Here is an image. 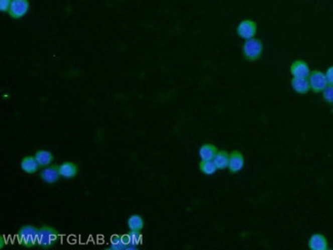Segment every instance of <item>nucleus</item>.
Here are the masks:
<instances>
[{
	"instance_id": "a211bd4d",
	"label": "nucleus",
	"mask_w": 333,
	"mask_h": 250,
	"mask_svg": "<svg viewBox=\"0 0 333 250\" xmlns=\"http://www.w3.org/2000/svg\"><path fill=\"white\" fill-rule=\"evenodd\" d=\"M199 167H200V170L204 174H206V176H212V174H214L217 170V167L215 166V164L212 160H209V161L201 160Z\"/></svg>"
},
{
	"instance_id": "9d476101",
	"label": "nucleus",
	"mask_w": 333,
	"mask_h": 250,
	"mask_svg": "<svg viewBox=\"0 0 333 250\" xmlns=\"http://www.w3.org/2000/svg\"><path fill=\"white\" fill-rule=\"evenodd\" d=\"M309 248L311 250H328L329 244L327 238L322 234H314L309 239Z\"/></svg>"
},
{
	"instance_id": "6ab92c4d",
	"label": "nucleus",
	"mask_w": 333,
	"mask_h": 250,
	"mask_svg": "<svg viewBox=\"0 0 333 250\" xmlns=\"http://www.w3.org/2000/svg\"><path fill=\"white\" fill-rule=\"evenodd\" d=\"M109 249H113V250H122V249H127L126 246L123 244L121 237L120 236H113L111 238V247Z\"/></svg>"
},
{
	"instance_id": "412c9836",
	"label": "nucleus",
	"mask_w": 333,
	"mask_h": 250,
	"mask_svg": "<svg viewBox=\"0 0 333 250\" xmlns=\"http://www.w3.org/2000/svg\"><path fill=\"white\" fill-rule=\"evenodd\" d=\"M323 97L329 104H333V85L328 84L327 87L323 90Z\"/></svg>"
},
{
	"instance_id": "7ed1b4c3",
	"label": "nucleus",
	"mask_w": 333,
	"mask_h": 250,
	"mask_svg": "<svg viewBox=\"0 0 333 250\" xmlns=\"http://www.w3.org/2000/svg\"><path fill=\"white\" fill-rule=\"evenodd\" d=\"M59 238L58 231L50 226H42L39 229L38 246L43 249H48L53 246Z\"/></svg>"
},
{
	"instance_id": "0eeeda50",
	"label": "nucleus",
	"mask_w": 333,
	"mask_h": 250,
	"mask_svg": "<svg viewBox=\"0 0 333 250\" xmlns=\"http://www.w3.org/2000/svg\"><path fill=\"white\" fill-rule=\"evenodd\" d=\"M290 73L294 78H309L311 71L304 61L296 60L290 66Z\"/></svg>"
},
{
	"instance_id": "2eb2a0df",
	"label": "nucleus",
	"mask_w": 333,
	"mask_h": 250,
	"mask_svg": "<svg viewBox=\"0 0 333 250\" xmlns=\"http://www.w3.org/2000/svg\"><path fill=\"white\" fill-rule=\"evenodd\" d=\"M35 158L39 163V165L43 167L49 166L54 160L53 154H51L49 151H46V150H39V151H37L35 154Z\"/></svg>"
},
{
	"instance_id": "5701e85b",
	"label": "nucleus",
	"mask_w": 333,
	"mask_h": 250,
	"mask_svg": "<svg viewBox=\"0 0 333 250\" xmlns=\"http://www.w3.org/2000/svg\"><path fill=\"white\" fill-rule=\"evenodd\" d=\"M326 75V78H327V81H328V84L330 85H333V66L329 67L325 73Z\"/></svg>"
},
{
	"instance_id": "423d86ee",
	"label": "nucleus",
	"mask_w": 333,
	"mask_h": 250,
	"mask_svg": "<svg viewBox=\"0 0 333 250\" xmlns=\"http://www.w3.org/2000/svg\"><path fill=\"white\" fill-rule=\"evenodd\" d=\"M29 7L28 0H13L9 14L13 19H21L28 13Z\"/></svg>"
},
{
	"instance_id": "f3484780",
	"label": "nucleus",
	"mask_w": 333,
	"mask_h": 250,
	"mask_svg": "<svg viewBox=\"0 0 333 250\" xmlns=\"http://www.w3.org/2000/svg\"><path fill=\"white\" fill-rule=\"evenodd\" d=\"M230 154L226 151H217L216 155L213 158V162L217 169H226L229 166Z\"/></svg>"
},
{
	"instance_id": "20e7f679",
	"label": "nucleus",
	"mask_w": 333,
	"mask_h": 250,
	"mask_svg": "<svg viewBox=\"0 0 333 250\" xmlns=\"http://www.w3.org/2000/svg\"><path fill=\"white\" fill-rule=\"evenodd\" d=\"M307 79H309V82L311 85V90L315 93L323 92V90L328 85V81H327L325 73H323L319 70L312 71Z\"/></svg>"
},
{
	"instance_id": "39448f33",
	"label": "nucleus",
	"mask_w": 333,
	"mask_h": 250,
	"mask_svg": "<svg viewBox=\"0 0 333 250\" xmlns=\"http://www.w3.org/2000/svg\"><path fill=\"white\" fill-rule=\"evenodd\" d=\"M237 34L245 40L254 38L258 32V25L252 20H243L239 23L237 27Z\"/></svg>"
},
{
	"instance_id": "6e6552de",
	"label": "nucleus",
	"mask_w": 333,
	"mask_h": 250,
	"mask_svg": "<svg viewBox=\"0 0 333 250\" xmlns=\"http://www.w3.org/2000/svg\"><path fill=\"white\" fill-rule=\"evenodd\" d=\"M244 167V156L240 151H233L230 154L229 170L231 173H237Z\"/></svg>"
},
{
	"instance_id": "dca6fc26",
	"label": "nucleus",
	"mask_w": 333,
	"mask_h": 250,
	"mask_svg": "<svg viewBox=\"0 0 333 250\" xmlns=\"http://www.w3.org/2000/svg\"><path fill=\"white\" fill-rule=\"evenodd\" d=\"M127 227L130 231L141 232L144 229V219L139 214H134L127 219Z\"/></svg>"
},
{
	"instance_id": "f03ea898",
	"label": "nucleus",
	"mask_w": 333,
	"mask_h": 250,
	"mask_svg": "<svg viewBox=\"0 0 333 250\" xmlns=\"http://www.w3.org/2000/svg\"><path fill=\"white\" fill-rule=\"evenodd\" d=\"M264 52V44L260 39L251 38L244 42L242 47L243 57L250 62H255L261 59Z\"/></svg>"
},
{
	"instance_id": "4468645a",
	"label": "nucleus",
	"mask_w": 333,
	"mask_h": 250,
	"mask_svg": "<svg viewBox=\"0 0 333 250\" xmlns=\"http://www.w3.org/2000/svg\"><path fill=\"white\" fill-rule=\"evenodd\" d=\"M216 153H217L216 147L214 145H210V144L203 145L199 150V156H200L201 160H203V161L213 160Z\"/></svg>"
},
{
	"instance_id": "4be33fe9",
	"label": "nucleus",
	"mask_w": 333,
	"mask_h": 250,
	"mask_svg": "<svg viewBox=\"0 0 333 250\" xmlns=\"http://www.w3.org/2000/svg\"><path fill=\"white\" fill-rule=\"evenodd\" d=\"M13 0H0V11L2 12H9Z\"/></svg>"
},
{
	"instance_id": "393cba45",
	"label": "nucleus",
	"mask_w": 333,
	"mask_h": 250,
	"mask_svg": "<svg viewBox=\"0 0 333 250\" xmlns=\"http://www.w3.org/2000/svg\"><path fill=\"white\" fill-rule=\"evenodd\" d=\"M332 112H333V108H332Z\"/></svg>"
},
{
	"instance_id": "9b49d317",
	"label": "nucleus",
	"mask_w": 333,
	"mask_h": 250,
	"mask_svg": "<svg viewBox=\"0 0 333 250\" xmlns=\"http://www.w3.org/2000/svg\"><path fill=\"white\" fill-rule=\"evenodd\" d=\"M59 172L64 179H73L78 173V167L73 162H64L59 166Z\"/></svg>"
},
{
	"instance_id": "aec40b11",
	"label": "nucleus",
	"mask_w": 333,
	"mask_h": 250,
	"mask_svg": "<svg viewBox=\"0 0 333 250\" xmlns=\"http://www.w3.org/2000/svg\"><path fill=\"white\" fill-rule=\"evenodd\" d=\"M130 235V239H131V245L137 247L138 245H140V243L142 242V234L141 232L138 231H130L128 233Z\"/></svg>"
},
{
	"instance_id": "f8f14e48",
	"label": "nucleus",
	"mask_w": 333,
	"mask_h": 250,
	"mask_svg": "<svg viewBox=\"0 0 333 250\" xmlns=\"http://www.w3.org/2000/svg\"><path fill=\"white\" fill-rule=\"evenodd\" d=\"M39 163L37 162L35 156H27L25 157L22 162H21V168L24 172L28 173V174H33L35 172H37L38 168H39Z\"/></svg>"
},
{
	"instance_id": "f257e3e1",
	"label": "nucleus",
	"mask_w": 333,
	"mask_h": 250,
	"mask_svg": "<svg viewBox=\"0 0 333 250\" xmlns=\"http://www.w3.org/2000/svg\"><path fill=\"white\" fill-rule=\"evenodd\" d=\"M38 235L39 229L27 224V226H24L20 229L17 237L20 245L26 248H33L38 246Z\"/></svg>"
},
{
	"instance_id": "b1692460",
	"label": "nucleus",
	"mask_w": 333,
	"mask_h": 250,
	"mask_svg": "<svg viewBox=\"0 0 333 250\" xmlns=\"http://www.w3.org/2000/svg\"><path fill=\"white\" fill-rule=\"evenodd\" d=\"M4 244H5V242H4V237H2V248L4 247Z\"/></svg>"
},
{
	"instance_id": "1a4fd4ad",
	"label": "nucleus",
	"mask_w": 333,
	"mask_h": 250,
	"mask_svg": "<svg viewBox=\"0 0 333 250\" xmlns=\"http://www.w3.org/2000/svg\"><path fill=\"white\" fill-rule=\"evenodd\" d=\"M60 172H59V166L53 165V166H46L41 172H40V178L41 180L46 184H55L60 179Z\"/></svg>"
},
{
	"instance_id": "ddd939ff",
	"label": "nucleus",
	"mask_w": 333,
	"mask_h": 250,
	"mask_svg": "<svg viewBox=\"0 0 333 250\" xmlns=\"http://www.w3.org/2000/svg\"><path fill=\"white\" fill-rule=\"evenodd\" d=\"M291 86L293 90L299 94H305L311 90V85L307 78H292Z\"/></svg>"
}]
</instances>
